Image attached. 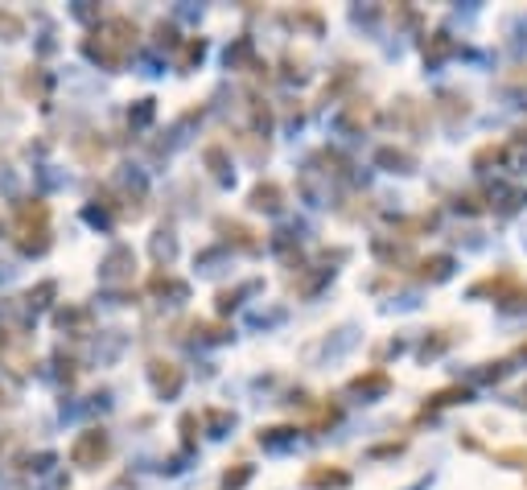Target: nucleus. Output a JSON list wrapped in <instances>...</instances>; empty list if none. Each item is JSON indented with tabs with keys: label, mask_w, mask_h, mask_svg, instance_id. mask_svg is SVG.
<instances>
[{
	"label": "nucleus",
	"mask_w": 527,
	"mask_h": 490,
	"mask_svg": "<svg viewBox=\"0 0 527 490\" xmlns=\"http://www.w3.org/2000/svg\"><path fill=\"white\" fill-rule=\"evenodd\" d=\"M95 37L99 42H91V54H95L103 66H119L132 54V46H136V25H132L128 17H111Z\"/></svg>",
	"instance_id": "f257e3e1"
},
{
	"label": "nucleus",
	"mask_w": 527,
	"mask_h": 490,
	"mask_svg": "<svg viewBox=\"0 0 527 490\" xmlns=\"http://www.w3.org/2000/svg\"><path fill=\"white\" fill-rule=\"evenodd\" d=\"M103 458H108V437H103V428H91V433H83V437L70 445V461L83 466V469H95Z\"/></svg>",
	"instance_id": "f03ea898"
},
{
	"label": "nucleus",
	"mask_w": 527,
	"mask_h": 490,
	"mask_svg": "<svg viewBox=\"0 0 527 490\" xmlns=\"http://www.w3.org/2000/svg\"><path fill=\"white\" fill-rule=\"evenodd\" d=\"M305 482H309V486H346V482H350V474H346V469L313 466L309 474H305Z\"/></svg>",
	"instance_id": "7ed1b4c3"
},
{
	"label": "nucleus",
	"mask_w": 527,
	"mask_h": 490,
	"mask_svg": "<svg viewBox=\"0 0 527 490\" xmlns=\"http://www.w3.org/2000/svg\"><path fill=\"white\" fill-rule=\"evenodd\" d=\"M152 379H157L161 392H177V384H182V375H177L173 362H152Z\"/></svg>",
	"instance_id": "20e7f679"
},
{
	"label": "nucleus",
	"mask_w": 527,
	"mask_h": 490,
	"mask_svg": "<svg viewBox=\"0 0 527 490\" xmlns=\"http://www.w3.org/2000/svg\"><path fill=\"white\" fill-rule=\"evenodd\" d=\"M498 466H515V469H527V445H515V449H498L495 453Z\"/></svg>",
	"instance_id": "39448f33"
},
{
	"label": "nucleus",
	"mask_w": 527,
	"mask_h": 490,
	"mask_svg": "<svg viewBox=\"0 0 527 490\" xmlns=\"http://www.w3.org/2000/svg\"><path fill=\"white\" fill-rule=\"evenodd\" d=\"M355 392H363V395H375V392H388V375H366V379H355Z\"/></svg>",
	"instance_id": "423d86ee"
},
{
	"label": "nucleus",
	"mask_w": 527,
	"mask_h": 490,
	"mask_svg": "<svg viewBox=\"0 0 527 490\" xmlns=\"http://www.w3.org/2000/svg\"><path fill=\"white\" fill-rule=\"evenodd\" d=\"M251 198H256V206H268V211H276V206H280V203H276V198H280L276 186H259Z\"/></svg>",
	"instance_id": "0eeeda50"
},
{
	"label": "nucleus",
	"mask_w": 527,
	"mask_h": 490,
	"mask_svg": "<svg viewBox=\"0 0 527 490\" xmlns=\"http://www.w3.org/2000/svg\"><path fill=\"white\" fill-rule=\"evenodd\" d=\"M0 29L9 33V42H12V37H21V21H17V17H9V12H0Z\"/></svg>",
	"instance_id": "6e6552de"
},
{
	"label": "nucleus",
	"mask_w": 527,
	"mask_h": 490,
	"mask_svg": "<svg viewBox=\"0 0 527 490\" xmlns=\"http://www.w3.org/2000/svg\"><path fill=\"white\" fill-rule=\"evenodd\" d=\"M248 482V469H235V474H226V486H243Z\"/></svg>",
	"instance_id": "1a4fd4ad"
},
{
	"label": "nucleus",
	"mask_w": 527,
	"mask_h": 490,
	"mask_svg": "<svg viewBox=\"0 0 527 490\" xmlns=\"http://www.w3.org/2000/svg\"><path fill=\"white\" fill-rule=\"evenodd\" d=\"M515 404H523V408H527V384H523V387H519V395H515Z\"/></svg>",
	"instance_id": "9d476101"
}]
</instances>
